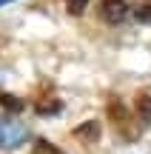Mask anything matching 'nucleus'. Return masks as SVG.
<instances>
[{
    "instance_id": "10",
    "label": "nucleus",
    "mask_w": 151,
    "mask_h": 154,
    "mask_svg": "<svg viewBox=\"0 0 151 154\" xmlns=\"http://www.w3.org/2000/svg\"><path fill=\"white\" fill-rule=\"evenodd\" d=\"M3 3H9V0H0V6H3Z\"/></svg>"
},
{
    "instance_id": "4",
    "label": "nucleus",
    "mask_w": 151,
    "mask_h": 154,
    "mask_svg": "<svg viewBox=\"0 0 151 154\" xmlns=\"http://www.w3.org/2000/svg\"><path fill=\"white\" fill-rule=\"evenodd\" d=\"M137 117L143 126H151V94H140L137 97Z\"/></svg>"
},
{
    "instance_id": "3",
    "label": "nucleus",
    "mask_w": 151,
    "mask_h": 154,
    "mask_svg": "<svg viewBox=\"0 0 151 154\" xmlns=\"http://www.w3.org/2000/svg\"><path fill=\"white\" fill-rule=\"evenodd\" d=\"M108 114H111V120H114V128H120L125 137H137V128H131V117L125 114V109L120 103L108 106Z\"/></svg>"
},
{
    "instance_id": "2",
    "label": "nucleus",
    "mask_w": 151,
    "mask_h": 154,
    "mask_svg": "<svg viewBox=\"0 0 151 154\" xmlns=\"http://www.w3.org/2000/svg\"><path fill=\"white\" fill-rule=\"evenodd\" d=\"M125 14H128L125 0H103V3H100V17L106 23H111V26H117Z\"/></svg>"
},
{
    "instance_id": "5",
    "label": "nucleus",
    "mask_w": 151,
    "mask_h": 154,
    "mask_svg": "<svg viewBox=\"0 0 151 154\" xmlns=\"http://www.w3.org/2000/svg\"><path fill=\"white\" fill-rule=\"evenodd\" d=\"M134 17L140 23H151V0H137L134 3Z\"/></svg>"
},
{
    "instance_id": "9",
    "label": "nucleus",
    "mask_w": 151,
    "mask_h": 154,
    "mask_svg": "<svg viewBox=\"0 0 151 154\" xmlns=\"http://www.w3.org/2000/svg\"><path fill=\"white\" fill-rule=\"evenodd\" d=\"M0 106H6V109H11V111H20L23 109V103L17 97H11V94H0Z\"/></svg>"
},
{
    "instance_id": "8",
    "label": "nucleus",
    "mask_w": 151,
    "mask_h": 154,
    "mask_svg": "<svg viewBox=\"0 0 151 154\" xmlns=\"http://www.w3.org/2000/svg\"><path fill=\"white\" fill-rule=\"evenodd\" d=\"M77 137H89V140H97V137H100V128H97V123H89L86 128H77Z\"/></svg>"
},
{
    "instance_id": "6",
    "label": "nucleus",
    "mask_w": 151,
    "mask_h": 154,
    "mask_svg": "<svg viewBox=\"0 0 151 154\" xmlns=\"http://www.w3.org/2000/svg\"><path fill=\"white\" fill-rule=\"evenodd\" d=\"M34 154H63V151L49 140H34Z\"/></svg>"
},
{
    "instance_id": "7",
    "label": "nucleus",
    "mask_w": 151,
    "mask_h": 154,
    "mask_svg": "<svg viewBox=\"0 0 151 154\" xmlns=\"http://www.w3.org/2000/svg\"><path fill=\"white\" fill-rule=\"evenodd\" d=\"M86 6H89V0H66V9L71 11L74 17H77V14H83V11H86Z\"/></svg>"
},
{
    "instance_id": "1",
    "label": "nucleus",
    "mask_w": 151,
    "mask_h": 154,
    "mask_svg": "<svg viewBox=\"0 0 151 154\" xmlns=\"http://www.w3.org/2000/svg\"><path fill=\"white\" fill-rule=\"evenodd\" d=\"M29 137V128L11 117H0V149H17Z\"/></svg>"
}]
</instances>
